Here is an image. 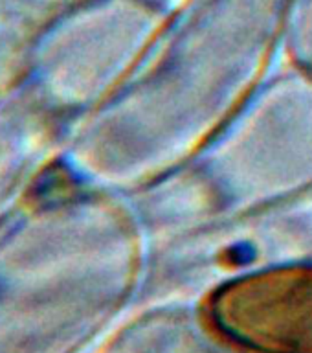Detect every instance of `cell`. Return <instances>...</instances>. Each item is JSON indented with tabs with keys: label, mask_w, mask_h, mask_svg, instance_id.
I'll return each mask as SVG.
<instances>
[{
	"label": "cell",
	"mask_w": 312,
	"mask_h": 353,
	"mask_svg": "<svg viewBox=\"0 0 312 353\" xmlns=\"http://www.w3.org/2000/svg\"><path fill=\"white\" fill-rule=\"evenodd\" d=\"M215 319L236 341L263 353H312V269H283L230 283Z\"/></svg>",
	"instance_id": "1"
}]
</instances>
